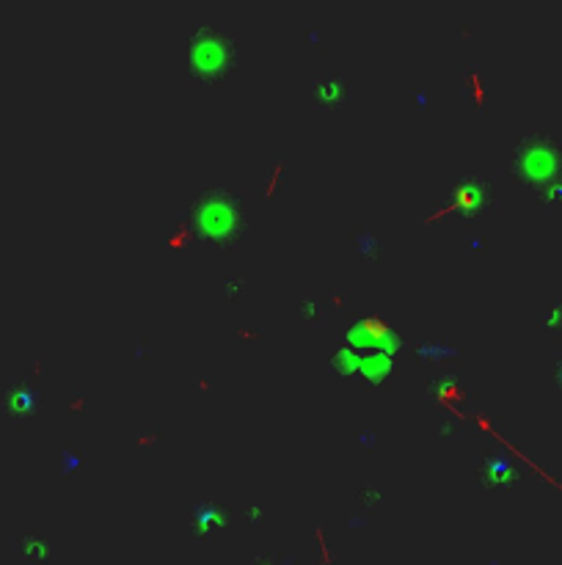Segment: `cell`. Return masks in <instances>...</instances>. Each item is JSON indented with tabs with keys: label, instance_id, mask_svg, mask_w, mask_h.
Segmentation results:
<instances>
[{
	"label": "cell",
	"instance_id": "obj_3",
	"mask_svg": "<svg viewBox=\"0 0 562 565\" xmlns=\"http://www.w3.org/2000/svg\"><path fill=\"white\" fill-rule=\"evenodd\" d=\"M516 171L532 185H546L562 174V149L551 138L535 136L518 149Z\"/></svg>",
	"mask_w": 562,
	"mask_h": 565
},
{
	"label": "cell",
	"instance_id": "obj_1",
	"mask_svg": "<svg viewBox=\"0 0 562 565\" xmlns=\"http://www.w3.org/2000/svg\"><path fill=\"white\" fill-rule=\"evenodd\" d=\"M194 218L202 238L216 240V244L234 240L240 233L238 199L223 196V193H210V196L202 199L194 210Z\"/></svg>",
	"mask_w": 562,
	"mask_h": 565
},
{
	"label": "cell",
	"instance_id": "obj_4",
	"mask_svg": "<svg viewBox=\"0 0 562 565\" xmlns=\"http://www.w3.org/2000/svg\"><path fill=\"white\" fill-rule=\"evenodd\" d=\"M560 375H562V364H560Z\"/></svg>",
	"mask_w": 562,
	"mask_h": 565
},
{
	"label": "cell",
	"instance_id": "obj_2",
	"mask_svg": "<svg viewBox=\"0 0 562 565\" xmlns=\"http://www.w3.org/2000/svg\"><path fill=\"white\" fill-rule=\"evenodd\" d=\"M234 64V47L227 36L216 34V31H205V34H196L191 42V72L196 75V80H221L223 75L232 69Z\"/></svg>",
	"mask_w": 562,
	"mask_h": 565
}]
</instances>
